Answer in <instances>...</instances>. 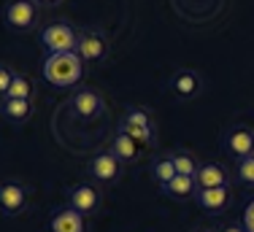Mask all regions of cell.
<instances>
[{
  "instance_id": "cell-4",
  "label": "cell",
  "mask_w": 254,
  "mask_h": 232,
  "mask_svg": "<svg viewBox=\"0 0 254 232\" xmlns=\"http://www.w3.org/2000/svg\"><path fill=\"white\" fill-rule=\"evenodd\" d=\"M119 130L127 132L135 143H141L143 149L154 143V116L149 108L143 106H135V108H127L125 116H122V124Z\"/></svg>"
},
{
  "instance_id": "cell-23",
  "label": "cell",
  "mask_w": 254,
  "mask_h": 232,
  "mask_svg": "<svg viewBox=\"0 0 254 232\" xmlns=\"http://www.w3.org/2000/svg\"><path fill=\"white\" fill-rule=\"evenodd\" d=\"M244 227H246V232H254V200L244 211Z\"/></svg>"
},
{
  "instance_id": "cell-24",
  "label": "cell",
  "mask_w": 254,
  "mask_h": 232,
  "mask_svg": "<svg viewBox=\"0 0 254 232\" xmlns=\"http://www.w3.org/2000/svg\"><path fill=\"white\" fill-rule=\"evenodd\" d=\"M216 232H246V227L238 222H227V224H222V227H216Z\"/></svg>"
},
{
  "instance_id": "cell-11",
  "label": "cell",
  "mask_w": 254,
  "mask_h": 232,
  "mask_svg": "<svg viewBox=\"0 0 254 232\" xmlns=\"http://www.w3.org/2000/svg\"><path fill=\"white\" fill-rule=\"evenodd\" d=\"M203 92V78H200V73L197 70H190V68H184V70H179V73H173V78H171V95L176 97V100H195L197 95Z\"/></svg>"
},
{
  "instance_id": "cell-19",
  "label": "cell",
  "mask_w": 254,
  "mask_h": 232,
  "mask_svg": "<svg viewBox=\"0 0 254 232\" xmlns=\"http://www.w3.org/2000/svg\"><path fill=\"white\" fill-rule=\"evenodd\" d=\"M171 160H173V168H176L179 175H192V178L197 175V170H200V165H203L190 149L171 151Z\"/></svg>"
},
{
  "instance_id": "cell-18",
  "label": "cell",
  "mask_w": 254,
  "mask_h": 232,
  "mask_svg": "<svg viewBox=\"0 0 254 232\" xmlns=\"http://www.w3.org/2000/svg\"><path fill=\"white\" fill-rule=\"evenodd\" d=\"M176 175L179 173H176V168H173L171 154H162V157H157V160L152 162V178H154V184L160 189H165L173 178H176Z\"/></svg>"
},
{
  "instance_id": "cell-12",
  "label": "cell",
  "mask_w": 254,
  "mask_h": 232,
  "mask_svg": "<svg viewBox=\"0 0 254 232\" xmlns=\"http://www.w3.org/2000/svg\"><path fill=\"white\" fill-rule=\"evenodd\" d=\"M195 203L205 213H222L233 205V189L230 186H214V189H197Z\"/></svg>"
},
{
  "instance_id": "cell-26",
  "label": "cell",
  "mask_w": 254,
  "mask_h": 232,
  "mask_svg": "<svg viewBox=\"0 0 254 232\" xmlns=\"http://www.w3.org/2000/svg\"><path fill=\"white\" fill-rule=\"evenodd\" d=\"M197 232H216V230H197Z\"/></svg>"
},
{
  "instance_id": "cell-8",
  "label": "cell",
  "mask_w": 254,
  "mask_h": 232,
  "mask_svg": "<svg viewBox=\"0 0 254 232\" xmlns=\"http://www.w3.org/2000/svg\"><path fill=\"white\" fill-rule=\"evenodd\" d=\"M108 38L100 30H81L78 33V49L76 54L84 59V65H98L108 57Z\"/></svg>"
},
{
  "instance_id": "cell-21",
  "label": "cell",
  "mask_w": 254,
  "mask_h": 232,
  "mask_svg": "<svg viewBox=\"0 0 254 232\" xmlns=\"http://www.w3.org/2000/svg\"><path fill=\"white\" fill-rule=\"evenodd\" d=\"M235 178L244 186L254 189V154L244 157V160H235Z\"/></svg>"
},
{
  "instance_id": "cell-14",
  "label": "cell",
  "mask_w": 254,
  "mask_h": 232,
  "mask_svg": "<svg viewBox=\"0 0 254 232\" xmlns=\"http://www.w3.org/2000/svg\"><path fill=\"white\" fill-rule=\"evenodd\" d=\"M108 149H111L114 154L119 157V162H122V165H135L138 157H141V149H143V146L135 143V140L127 135V132L117 130V132L111 135V140H108Z\"/></svg>"
},
{
  "instance_id": "cell-16",
  "label": "cell",
  "mask_w": 254,
  "mask_h": 232,
  "mask_svg": "<svg viewBox=\"0 0 254 232\" xmlns=\"http://www.w3.org/2000/svg\"><path fill=\"white\" fill-rule=\"evenodd\" d=\"M197 189H214V186H230V175L219 162H203L195 175Z\"/></svg>"
},
{
  "instance_id": "cell-5",
  "label": "cell",
  "mask_w": 254,
  "mask_h": 232,
  "mask_svg": "<svg viewBox=\"0 0 254 232\" xmlns=\"http://www.w3.org/2000/svg\"><path fill=\"white\" fill-rule=\"evenodd\" d=\"M87 170H89V178H92L98 186H111V184H117V181L122 178L125 165L119 162V157L106 146L103 151L92 154V160H89Z\"/></svg>"
},
{
  "instance_id": "cell-7",
  "label": "cell",
  "mask_w": 254,
  "mask_h": 232,
  "mask_svg": "<svg viewBox=\"0 0 254 232\" xmlns=\"http://www.w3.org/2000/svg\"><path fill=\"white\" fill-rule=\"evenodd\" d=\"M68 106L78 121H95L100 119L103 111H106V103H103V95L95 92V89H73L68 97Z\"/></svg>"
},
{
  "instance_id": "cell-2",
  "label": "cell",
  "mask_w": 254,
  "mask_h": 232,
  "mask_svg": "<svg viewBox=\"0 0 254 232\" xmlns=\"http://www.w3.org/2000/svg\"><path fill=\"white\" fill-rule=\"evenodd\" d=\"M78 33L70 22H49L38 30V41L46 49V54H73L78 49Z\"/></svg>"
},
{
  "instance_id": "cell-1",
  "label": "cell",
  "mask_w": 254,
  "mask_h": 232,
  "mask_svg": "<svg viewBox=\"0 0 254 232\" xmlns=\"http://www.w3.org/2000/svg\"><path fill=\"white\" fill-rule=\"evenodd\" d=\"M41 76L46 84L57 89H73L84 81L87 76V65L78 54H46L41 62Z\"/></svg>"
},
{
  "instance_id": "cell-6",
  "label": "cell",
  "mask_w": 254,
  "mask_h": 232,
  "mask_svg": "<svg viewBox=\"0 0 254 232\" xmlns=\"http://www.w3.org/2000/svg\"><path fill=\"white\" fill-rule=\"evenodd\" d=\"M68 205L81 216H95L103 205V192L95 181H76L68 186Z\"/></svg>"
},
{
  "instance_id": "cell-13",
  "label": "cell",
  "mask_w": 254,
  "mask_h": 232,
  "mask_svg": "<svg viewBox=\"0 0 254 232\" xmlns=\"http://www.w3.org/2000/svg\"><path fill=\"white\" fill-rule=\"evenodd\" d=\"M49 232H87V216H81L70 205H63L49 216Z\"/></svg>"
},
{
  "instance_id": "cell-3",
  "label": "cell",
  "mask_w": 254,
  "mask_h": 232,
  "mask_svg": "<svg viewBox=\"0 0 254 232\" xmlns=\"http://www.w3.org/2000/svg\"><path fill=\"white\" fill-rule=\"evenodd\" d=\"M38 19L41 11L38 3H33V0H8L3 5V22L11 33H33V30H38Z\"/></svg>"
},
{
  "instance_id": "cell-9",
  "label": "cell",
  "mask_w": 254,
  "mask_h": 232,
  "mask_svg": "<svg viewBox=\"0 0 254 232\" xmlns=\"http://www.w3.org/2000/svg\"><path fill=\"white\" fill-rule=\"evenodd\" d=\"M225 151L233 160H244V157L254 154V127L249 124H235L225 132Z\"/></svg>"
},
{
  "instance_id": "cell-25",
  "label": "cell",
  "mask_w": 254,
  "mask_h": 232,
  "mask_svg": "<svg viewBox=\"0 0 254 232\" xmlns=\"http://www.w3.org/2000/svg\"><path fill=\"white\" fill-rule=\"evenodd\" d=\"M33 3H38V5H57L60 0H33Z\"/></svg>"
},
{
  "instance_id": "cell-22",
  "label": "cell",
  "mask_w": 254,
  "mask_h": 232,
  "mask_svg": "<svg viewBox=\"0 0 254 232\" xmlns=\"http://www.w3.org/2000/svg\"><path fill=\"white\" fill-rule=\"evenodd\" d=\"M14 76H16V68H11V65L0 62V100H3L5 95H8V89H11V81H14Z\"/></svg>"
},
{
  "instance_id": "cell-10",
  "label": "cell",
  "mask_w": 254,
  "mask_h": 232,
  "mask_svg": "<svg viewBox=\"0 0 254 232\" xmlns=\"http://www.w3.org/2000/svg\"><path fill=\"white\" fill-rule=\"evenodd\" d=\"M30 203V192L22 181H3L0 184V211L8 213V216H16L27 208Z\"/></svg>"
},
{
  "instance_id": "cell-17",
  "label": "cell",
  "mask_w": 254,
  "mask_h": 232,
  "mask_svg": "<svg viewBox=\"0 0 254 232\" xmlns=\"http://www.w3.org/2000/svg\"><path fill=\"white\" fill-rule=\"evenodd\" d=\"M162 192H165L168 197H173V200H195L197 181L192 178V175H176V178L162 189Z\"/></svg>"
},
{
  "instance_id": "cell-15",
  "label": "cell",
  "mask_w": 254,
  "mask_h": 232,
  "mask_svg": "<svg viewBox=\"0 0 254 232\" xmlns=\"http://www.w3.org/2000/svg\"><path fill=\"white\" fill-rule=\"evenodd\" d=\"M35 111V100H16V97H3L0 100V116L11 124H25Z\"/></svg>"
},
{
  "instance_id": "cell-20",
  "label": "cell",
  "mask_w": 254,
  "mask_h": 232,
  "mask_svg": "<svg viewBox=\"0 0 254 232\" xmlns=\"http://www.w3.org/2000/svg\"><path fill=\"white\" fill-rule=\"evenodd\" d=\"M5 97H16V100H35V84L30 81L25 73L16 70L14 81H11V89Z\"/></svg>"
}]
</instances>
